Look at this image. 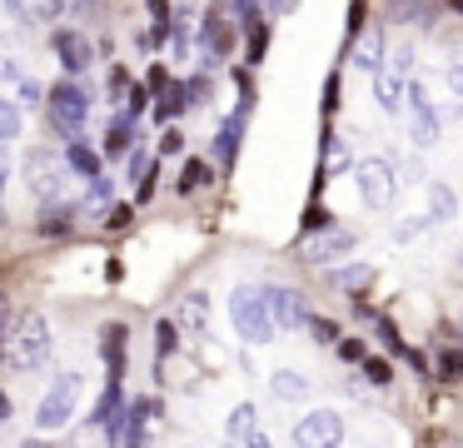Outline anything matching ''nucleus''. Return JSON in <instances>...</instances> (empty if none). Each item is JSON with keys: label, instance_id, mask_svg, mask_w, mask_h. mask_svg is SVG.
<instances>
[{"label": "nucleus", "instance_id": "34", "mask_svg": "<svg viewBox=\"0 0 463 448\" xmlns=\"http://www.w3.org/2000/svg\"><path fill=\"white\" fill-rule=\"evenodd\" d=\"M309 329H314L319 344H334V338H339V324H334V319H309Z\"/></svg>", "mask_w": 463, "mask_h": 448}, {"label": "nucleus", "instance_id": "3", "mask_svg": "<svg viewBox=\"0 0 463 448\" xmlns=\"http://www.w3.org/2000/svg\"><path fill=\"white\" fill-rule=\"evenodd\" d=\"M230 319H234V329H240L244 344H269V338H274V324H269V309H264V294H260V289H250V284H240V289L230 294Z\"/></svg>", "mask_w": 463, "mask_h": 448}, {"label": "nucleus", "instance_id": "37", "mask_svg": "<svg viewBox=\"0 0 463 448\" xmlns=\"http://www.w3.org/2000/svg\"><path fill=\"white\" fill-rule=\"evenodd\" d=\"M339 354H344V358H354V364H364V344H359V338H344Z\"/></svg>", "mask_w": 463, "mask_h": 448}, {"label": "nucleus", "instance_id": "48", "mask_svg": "<svg viewBox=\"0 0 463 448\" xmlns=\"http://www.w3.org/2000/svg\"><path fill=\"white\" fill-rule=\"evenodd\" d=\"M0 418H11V398L0 394Z\"/></svg>", "mask_w": 463, "mask_h": 448}, {"label": "nucleus", "instance_id": "32", "mask_svg": "<svg viewBox=\"0 0 463 448\" xmlns=\"http://www.w3.org/2000/svg\"><path fill=\"white\" fill-rule=\"evenodd\" d=\"M155 338H160V358H165V354H175V338H180V329H175L170 319H160V324H155Z\"/></svg>", "mask_w": 463, "mask_h": 448}, {"label": "nucleus", "instance_id": "42", "mask_svg": "<svg viewBox=\"0 0 463 448\" xmlns=\"http://www.w3.org/2000/svg\"><path fill=\"white\" fill-rule=\"evenodd\" d=\"M15 80H21V70H15L11 60H0V85H15Z\"/></svg>", "mask_w": 463, "mask_h": 448}, {"label": "nucleus", "instance_id": "9", "mask_svg": "<svg viewBox=\"0 0 463 448\" xmlns=\"http://www.w3.org/2000/svg\"><path fill=\"white\" fill-rule=\"evenodd\" d=\"M260 294H264V309H269V324H274V329H299V324H309V299H304L299 289L269 284V289H260Z\"/></svg>", "mask_w": 463, "mask_h": 448}, {"label": "nucleus", "instance_id": "29", "mask_svg": "<svg viewBox=\"0 0 463 448\" xmlns=\"http://www.w3.org/2000/svg\"><path fill=\"white\" fill-rule=\"evenodd\" d=\"M324 169H329V175L349 169V149H344V139H329V145H324Z\"/></svg>", "mask_w": 463, "mask_h": 448}, {"label": "nucleus", "instance_id": "20", "mask_svg": "<svg viewBox=\"0 0 463 448\" xmlns=\"http://www.w3.org/2000/svg\"><path fill=\"white\" fill-rule=\"evenodd\" d=\"M35 229H41L45 239H51V234H65V229H71V205H45L41 219H35Z\"/></svg>", "mask_w": 463, "mask_h": 448}, {"label": "nucleus", "instance_id": "40", "mask_svg": "<svg viewBox=\"0 0 463 448\" xmlns=\"http://www.w3.org/2000/svg\"><path fill=\"white\" fill-rule=\"evenodd\" d=\"M334 100H339V80H329V85H324V115H334Z\"/></svg>", "mask_w": 463, "mask_h": 448}, {"label": "nucleus", "instance_id": "6", "mask_svg": "<svg viewBox=\"0 0 463 448\" xmlns=\"http://www.w3.org/2000/svg\"><path fill=\"white\" fill-rule=\"evenodd\" d=\"M354 179H359V199L369 209H389L393 205V189H399V185H393V165H389V159H379V155L359 159V165H354Z\"/></svg>", "mask_w": 463, "mask_h": 448}, {"label": "nucleus", "instance_id": "8", "mask_svg": "<svg viewBox=\"0 0 463 448\" xmlns=\"http://www.w3.org/2000/svg\"><path fill=\"white\" fill-rule=\"evenodd\" d=\"M399 105H409V135H413V145H419V149L439 145V115H433V105H429V95H423L419 80H409V85H403Z\"/></svg>", "mask_w": 463, "mask_h": 448}, {"label": "nucleus", "instance_id": "33", "mask_svg": "<svg viewBox=\"0 0 463 448\" xmlns=\"http://www.w3.org/2000/svg\"><path fill=\"white\" fill-rule=\"evenodd\" d=\"M364 279H369V264H359V269H339V274H334V284H344V289H359Z\"/></svg>", "mask_w": 463, "mask_h": 448}, {"label": "nucleus", "instance_id": "23", "mask_svg": "<svg viewBox=\"0 0 463 448\" xmlns=\"http://www.w3.org/2000/svg\"><path fill=\"white\" fill-rule=\"evenodd\" d=\"M379 338H383V348H389V354H399V358H409V364H419V354H413V348L403 344L399 329H393L389 319H379Z\"/></svg>", "mask_w": 463, "mask_h": 448}, {"label": "nucleus", "instance_id": "26", "mask_svg": "<svg viewBox=\"0 0 463 448\" xmlns=\"http://www.w3.org/2000/svg\"><path fill=\"white\" fill-rule=\"evenodd\" d=\"M115 414H120V378L105 384V398H100V408H95V424H110Z\"/></svg>", "mask_w": 463, "mask_h": 448}, {"label": "nucleus", "instance_id": "15", "mask_svg": "<svg viewBox=\"0 0 463 448\" xmlns=\"http://www.w3.org/2000/svg\"><path fill=\"white\" fill-rule=\"evenodd\" d=\"M200 45H204V55H230V45H234V30L224 25L220 15H204V30H200Z\"/></svg>", "mask_w": 463, "mask_h": 448}, {"label": "nucleus", "instance_id": "35", "mask_svg": "<svg viewBox=\"0 0 463 448\" xmlns=\"http://www.w3.org/2000/svg\"><path fill=\"white\" fill-rule=\"evenodd\" d=\"M439 374H443V378H458V374H463V358L453 354V348H443V358H439Z\"/></svg>", "mask_w": 463, "mask_h": 448}, {"label": "nucleus", "instance_id": "7", "mask_svg": "<svg viewBox=\"0 0 463 448\" xmlns=\"http://www.w3.org/2000/svg\"><path fill=\"white\" fill-rule=\"evenodd\" d=\"M344 443V418L334 408H314L294 424V448H339Z\"/></svg>", "mask_w": 463, "mask_h": 448}, {"label": "nucleus", "instance_id": "12", "mask_svg": "<svg viewBox=\"0 0 463 448\" xmlns=\"http://www.w3.org/2000/svg\"><path fill=\"white\" fill-rule=\"evenodd\" d=\"M349 249H354V234H349V229H324V234H314L309 244H304V254H309L314 264H324V259L349 254Z\"/></svg>", "mask_w": 463, "mask_h": 448}, {"label": "nucleus", "instance_id": "27", "mask_svg": "<svg viewBox=\"0 0 463 448\" xmlns=\"http://www.w3.org/2000/svg\"><path fill=\"white\" fill-rule=\"evenodd\" d=\"M180 319L190 329H204L210 324V314H204V294H184V304H180Z\"/></svg>", "mask_w": 463, "mask_h": 448}, {"label": "nucleus", "instance_id": "45", "mask_svg": "<svg viewBox=\"0 0 463 448\" xmlns=\"http://www.w3.org/2000/svg\"><path fill=\"white\" fill-rule=\"evenodd\" d=\"M449 90H458V95H463V65H449Z\"/></svg>", "mask_w": 463, "mask_h": 448}, {"label": "nucleus", "instance_id": "36", "mask_svg": "<svg viewBox=\"0 0 463 448\" xmlns=\"http://www.w3.org/2000/svg\"><path fill=\"white\" fill-rule=\"evenodd\" d=\"M423 224H429V219H403V224L393 229V239H413V234H419Z\"/></svg>", "mask_w": 463, "mask_h": 448}, {"label": "nucleus", "instance_id": "41", "mask_svg": "<svg viewBox=\"0 0 463 448\" xmlns=\"http://www.w3.org/2000/svg\"><path fill=\"white\" fill-rule=\"evenodd\" d=\"M244 448H269V438H264V428H250V434H244Z\"/></svg>", "mask_w": 463, "mask_h": 448}, {"label": "nucleus", "instance_id": "1", "mask_svg": "<svg viewBox=\"0 0 463 448\" xmlns=\"http://www.w3.org/2000/svg\"><path fill=\"white\" fill-rule=\"evenodd\" d=\"M5 358H11V368H41L51 358V324H45V314H21V324L5 334Z\"/></svg>", "mask_w": 463, "mask_h": 448}, {"label": "nucleus", "instance_id": "17", "mask_svg": "<svg viewBox=\"0 0 463 448\" xmlns=\"http://www.w3.org/2000/svg\"><path fill=\"white\" fill-rule=\"evenodd\" d=\"M453 214H458V195H453L443 179H433V185H429V214H423V219L439 224V219H453Z\"/></svg>", "mask_w": 463, "mask_h": 448}, {"label": "nucleus", "instance_id": "21", "mask_svg": "<svg viewBox=\"0 0 463 448\" xmlns=\"http://www.w3.org/2000/svg\"><path fill=\"white\" fill-rule=\"evenodd\" d=\"M175 115H184V85H175V80H170V85L160 90V105H155V119H165V125H170Z\"/></svg>", "mask_w": 463, "mask_h": 448}, {"label": "nucleus", "instance_id": "14", "mask_svg": "<svg viewBox=\"0 0 463 448\" xmlns=\"http://www.w3.org/2000/svg\"><path fill=\"white\" fill-rule=\"evenodd\" d=\"M354 65H359V70H379V65H383V30H379V25L359 30V45H354Z\"/></svg>", "mask_w": 463, "mask_h": 448}, {"label": "nucleus", "instance_id": "28", "mask_svg": "<svg viewBox=\"0 0 463 448\" xmlns=\"http://www.w3.org/2000/svg\"><path fill=\"white\" fill-rule=\"evenodd\" d=\"M250 428H260V414H254V404H240L230 414V438H244Z\"/></svg>", "mask_w": 463, "mask_h": 448}, {"label": "nucleus", "instance_id": "47", "mask_svg": "<svg viewBox=\"0 0 463 448\" xmlns=\"http://www.w3.org/2000/svg\"><path fill=\"white\" fill-rule=\"evenodd\" d=\"M21 448H55V443H45V438H25Z\"/></svg>", "mask_w": 463, "mask_h": 448}, {"label": "nucleus", "instance_id": "13", "mask_svg": "<svg viewBox=\"0 0 463 448\" xmlns=\"http://www.w3.org/2000/svg\"><path fill=\"white\" fill-rule=\"evenodd\" d=\"M145 418H155V404H150V398H135V404L120 414V424H125V448H145Z\"/></svg>", "mask_w": 463, "mask_h": 448}, {"label": "nucleus", "instance_id": "39", "mask_svg": "<svg viewBox=\"0 0 463 448\" xmlns=\"http://www.w3.org/2000/svg\"><path fill=\"white\" fill-rule=\"evenodd\" d=\"M125 224H130V205H115L110 209V229H125Z\"/></svg>", "mask_w": 463, "mask_h": 448}, {"label": "nucleus", "instance_id": "19", "mask_svg": "<svg viewBox=\"0 0 463 448\" xmlns=\"http://www.w3.org/2000/svg\"><path fill=\"white\" fill-rule=\"evenodd\" d=\"M269 384H274V394H279V398H309V388H314L309 378L294 374V368H279V374H274Z\"/></svg>", "mask_w": 463, "mask_h": 448}, {"label": "nucleus", "instance_id": "46", "mask_svg": "<svg viewBox=\"0 0 463 448\" xmlns=\"http://www.w3.org/2000/svg\"><path fill=\"white\" fill-rule=\"evenodd\" d=\"M5 319H11V304H0V338H5Z\"/></svg>", "mask_w": 463, "mask_h": 448}, {"label": "nucleus", "instance_id": "4", "mask_svg": "<svg viewBox=\"0 0 463 448\" xmlns=\"http://www.w3.org/2000/svg\"><path fill=\"white\" fill-rule=\"evenodd\" d=\"M80 388H85L80 374H61V378H55L51 394H45L41 408H35V428H41V434H55V428L71 424L75 404H80Z\"/></svg>", "mask_w": 463, "mask_h": 448}, {"label": "nucleus", "instance_id": "5", "mask_svg": "<svg viewBox=\"0 0 463 448\" xmlns=\"http://www.w3.org/2000/svg\"><path fill=\"white\" fill-rule=\"evenodd\" d=\"M409 65H413V50L399 45V50H389V55H383L379 70H373V95H379L383 110H399L403 85H409Z\"/></svg>", "mask_w": 463, "mask_h": 448}, {"label": "nucleus", "instance_id": "43", "mask_svg": "<svg viewBox=\"0 0 463 448\" xmlns=\"http://www.w3.org/2000/svg\"><path fill=\"white\" fill-rule=\"evenodd\" d=\"M165 85H170V75H165V65H155V70H150V90H155V95H160Z\"/></svg>", "mask_w": 463, "mask_h": 448}, {"label": "nucleus", "instance_id": "22", "mask_svg": "<svg viewBox=\"0 0 463 448\" xmlns=\"http://www.w3.org/2000/svg\"><path fill=\"white\" fill-rule=\"evenodd\" d=\"M130 135H135V119L120 110L115 125H110V135H105V155H125V139H130Z\"/></svg>", "mask_w": 463, "mask_h": 448}, {"label": "nucleus", "instance_id": "30", "mask_svg": "<svg viewBox=\"0 0 463 448\" xmlns=\"http://www.w3.org/2000/svg\"><path fill=\"white\" fill-rule=\"evenodd\" d=\"M110 195H115V185H110V179H90V189H85V205H90V209H105V205H110Z\"/></svg>", "mask_w": 463, "mask_h": 448}, {"label": "nucleus", "instance_id": "16", "mask_svg": "<svg viewBox=\"0 0 463 448\" xmlns=\"http://www.w3.org/2000/svg\"><path fill=\"white\" fill-rule=\"evenodd\" d=\"M240 129H244V115H230L220 125V135H214V159H220L224 169L234 165V149H240Z\"/></svg>", "mask_w": 463, "mask_h": 448}, {"label": "nucleus", "instance_id": "38", "mask_svg": "<svg viewBox=\"0 0 463 448\" xmlns=\"http://www.w3.org/2000/svg\"><path fill=\"white\" fill-rule=\"evenodd\" d=\"M180 145H184V139H180V129H165V139H160V149H165V155H180Z\"/></svg>", "mask_w": 463, "mask_h": 448}, {"label": "nucleus", "instance_id": "2", "mask_svg": "<svg viewBox=\"0 0 463 448\" xmlns=\"http://www.w3.org/2000/svg\"><path fill=\"white\" fill-rule=\"evenodd\" d=\"M45 115H51L55 129H65L71 139H80L85 119H90V95H85L75 80H61V85H51V95H45Z\"/></svg>", "mask_w": 463, "mask_h": 448}, {"label": "nucleus", "instance_id": "10", "mask_svg": "<svg viewBox=\"0 0 463 448\" xmlns=\"http://www.w3.org/2000/svg\"><path fill=\"white\" fill-rule=\"evenodd\" d=\"M25 185L35 189V195H61V185H65V165L51 155V149H31L25 155Z\"/></svg>", "mask_w": 463, "mask_h": 448}, {"label": "nucleus", "instance_id": "18", "mask_svg": "<svg viewBox=\"0 0 463 448\" xmlns=\"http://www.w3.org/2000/svg\"><path fill=\"white\" fill-rule=\"evenodd\" d=\"M65 165H71L75 175H85V179H100V155H95L85 139H71V145H65Z\"/></svg>", "mask_w": 463, "mask_h": 448}, {"label": "nucleus", "instance_id": "25", "mask_svg": "<svg viewBox=\"0 0 463 448\" xmlns=\"http://www.w3.org/2000/svg\"><path fill=\"white\" fill-rule=\"evenodd\" d=\"M21 135V105L15 100H0V145Z\"/></svg>", "mask_w": 463, "mask_h": 448}, {"label": "nucleus", "instance_id": "49", "mask_svg": "<svg viewBox=\"0 0 463 448\" xmlns=\"http://www.w3.org/2000/svg\"><path fill=\"white\" fill-rule=\"evenodd\" d=\"M449 448H458V443H449Z\"/></svg>", "mask_w": 463, "mask_h": 448}, {"label": "nucleus", "instance_id": "24", "mask_svg": "<svg viewBox=\"0 0 463 448\" xmlns=\"http://www.w3.org/2000/svg\"><path fill=\"white\" fill-rule=\"evenodd\" d=\"M204 179H210V165H204V159H190L175 189H180V195H194V189H204Z\"/></svg>", "mask_w": 463, "mask_h": 448}, {"label": "nucleus", "instance_id": "31", "mask_svg": "<svg viewBox=\"0 0 463 448\" xmlns=\"http://www.w3.org/2000/svg\"><path fill=\"white\" fill-rule=\"evenodd\" d=\"M364 378H369L373 388H383V384H389V378H393V368L383 364V358H369V354H364Z\"/></svg>", "mask_w": 463, "mask_h": 448}, {"label": "nucleus", "instance_id": "44", "mask_svg": "<svg viewBox=\"0 0 463 448\" xmlns=\"http://www.w3.org/2000/svg\"><path fill=\"white\" fill-rule=\"evenodd\" d=\"M5 179H11V149L0 145V189H5Z\"/></svg>", "mask_w": 463, "mask_h": 448}, {"label": "nucleus", "instance_id": "11", "mask_svg": "<svg viewBox=\"0 0 463 448\" xmlns=\"http://www.w3.org/2000/svg\"><path fill=\"white\" fill-rule=\"evenodd\" d=\"M51 45H55V55L65 60V70H90V35H80V30H55L51 35Z\"/></svg>", "mask_w": 463, "mask_h": 448}]
</instances>
